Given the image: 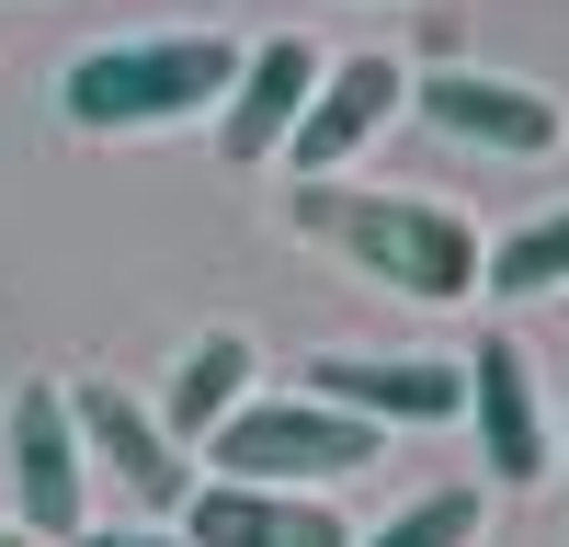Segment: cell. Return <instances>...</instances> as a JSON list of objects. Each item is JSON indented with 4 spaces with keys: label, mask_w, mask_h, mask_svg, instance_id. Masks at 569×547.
Listing matches in <instances>:
<instances>
[{
    "label": "cell",
    "mask_w": 569,
    "mask_h": 547,
    "mask_svg": "<svg viewBox=\"0 0 569 547\" xmlns=\"http://www.w3.org/2000/svg\"><path fill=\"white\" fill-rule=\"evenodd\" d=\"M284 206H297L308 240H330L342 262H365L376 286H399V297H421V308L479 297V228H467L456 206H433V195H365V182L319 171V182H297Z\"/></svg>",
    "instance_id": "1"
},
{
    "label": "cell",
    "mask_w": 569,
    "mask_h": 547,
    "mask_svg": "<svg viewBox=\"0 0 569 547\" xmlns=\"http://www.w3.org/2000/svg\"><path fill=\"white\" fill-rule=\"evenodd\" d=\"M399 103H410V69L399 58H376V46H365V58H330L319 91H308V115H297V137H284L297 182H319V171H342L353 149H376Z\"/></svg>",
    "instance_id": "9"
},
{
    "label": "cell",
    "mask_w": 569,
    "mask_h": 547,
    "mask_svg": "<svg viewBox=\"0 0 569 547\" xmlns=\"http://www.w3.org/2000/svg\"><path fill=\"white\" fill-rule=\"evenodd\" d=\"M182 547H353L330 490H262V479H194Z\"/></svg>",
    "instance_id": "10"
},
{
    "label": "cell",
    "mask_w": 569,
    "mask_h": 547,
    "mask_svg": "<svg viewBox=\"0 0 569 547\" xmlns=\"http://www.w3.org/2000/svg\"><path fill=\"white\" fill-rule=\"evenodd\" d=\"M69 422H80V456L137 501V525H182L194 468H182V445L160 434V410H149V399H126V388H103V377H80V388H69Z\"/></svg>",
    "instance_id": "4"
},
{
    "label": "cell",
    "mask_w": 569,
    "mask_h": 547,
    "mask_svg": "<svg viewBox=\"0 0 569 547\" xmlns=\"http://www.w3.org/2000/svg\"><path fill=\"white\" fill-rule=\"evenodd\" d=\"M297 388L330 399V410H353V422H376V434L467 422V365H445V354H319Z\"/></svg>",
    "instance_id": "8"
},
{
    "label": "cell",
    "mask_w": 569,
    "mask_h": 547,
    "mask_svg": "<svg viewBox=\"0 0 569 547\" xmlns=\"http://www.w3.org/2000/svg\"><path fill=\"white\" fill-rule=\"evenodd\" d=\"M479 525H490V490H479V479H456V490H421V501H399V514L376 525L365 547H479Z\"/></svg>",
    "instance_id": "14"
},
{
    "label": "cell",
    "mask_w": 569,
    "mask_h": 547,
    "mask_svg": "<svg viewBox=\"0 0 569 547\" xmlns=\"http://www.w3.org/2000/svg\"><path fill=\"white\" fill-rule=\"evenodd\" d=\"M308 91H319V58H308L297 34H262L251 58H240V80H228V103H217V149L240 160V171H251V160H284Z\"/></svg>",
    "instance_id": "11"
},
{
    "label": "cell",
    "mask_w": 569,
    "mask_h": 547,
    "mask_svg": "<svg viewBox=\"0 0 569 547\" xmlns=\"http://www.w3.org/2000/svg\"><path fill=\"white\" fill-rule=\"evenodd\" d=\"M376 456H388V434L353 422V410H330V399H308V388H284V399L251 388L206 434V468L217 479H262V490H330V479H365Z\"/></svg>",
    "instance_id": "3"
},
{
    "label": "cell",
    "mask_w": 569,
    "mask_h": 547,
    "mask_svg": "<svg viewBox=\"0 0 569 547\" xmlns=\"http://www.w3.org/2000/svg\"><path fill=\"white\" fill-rule=\"evenodd\" d=\"M240 46L228 34H137V46H91L58 69V115L80 137H149V126H194L228 103Z\"/></svg>",
    "instance_id": "2"
},
{
    "label": "cell",
    "mask_w": 569,
    "mask_h": 547,
    "mask_svg": "<svg viewBox=\"0 0 569 547\" xmlns=\"http://www.w3.org/2000/svg\"><path fill=\"white\" fill-rule=\"evenodd\" d=\"M558 468H569V434H558Z\"/></svg>",
    "instance_id": "17"
},
{
    "label": "cell",
    "mask_w": 569,
    "mask_h": 547,
    "mask_svg": "<svg viewBox=\"0 0 569 547\" xmlns=\"http://www.w3.org/2000/svg\"><path fill=\"white\" fill-rule=\"evenodd\" d=\"M479 286L490 297H558L569 286V206H547V217L512 228V240H490L479 251Z\"/></svg>",
    "instance_id": "13"
},
{
    "label": "cell",
    "mask_w": 569,
    "mask_h": 547,
    "mask_svg": "<svg viewBox=\"0 0 569 547\" xmlns=\"http://www.w3.org/2000/svg\"><path fill=\"white\" fill-rule=\"evenodd\" d=\"M410 115L456 137V149H490V160H547L558 149V103L536 80H501V69H467V58H433L410 80Z\"/></svg>",
    "instance_id": "5"
},
{
    "label": "cell",
    "mask_w": 569,
    "mask_h": 547,
    "mask_svg": "<svg viewBox=\"0 0 569 547\" xmlns=\"http://www.w3.org/2000/svg\"><path fill=\"white\" fill-rule=\"evenodd\" d=\"M0 547H34V536H23V525H0Z\"/></svg>",
    "instance_id": "16"
},
{
    "label": "cell",
    "mask_w": 569,
    "mask_h": 547,
    "mask_svg": "<svg viewBox=\"0 0 569 547\" xmlns=\"http://www.w3.org/2000/svg\"><path fill=\"white\" fill-rule=\"evenodd\" d=\"M69 547H182V525H80Z\"/></svg>",
    "instance_id": "15"
},
{
    "label": "cell",
    "mask_w": 569,
    "mask_h": 547,
    "mask_svg": "<svg viewBox=\"0 0 569 547\" xmlns=\"http://www.w3.org/2000/svg\"><path fill=\"white\" fill-rule=\"evenodd\" d=\"M240 399H251V342H240V331H206V342H182V365H171L160 434H171V445H206Z\"/></svg>",
    "instance_id": "12"
},
{
    "label": "cell",
    "mask_w": 569,
    "mask_h": 547,
    "mask_svg": "<svg viewBox=\"0 0 569 547\" xmlns=\"http://www.w3.org/2000/svg\"><path fill=\"white\" fill-rule=\"evenodd\" d=\"M12 501H23V536L34 547H69L91 525V456H80V422H69V388L34 377L12 399Z\"/></svg>",
    "instance_id": "6"
},
{
    "label": "cell",
    "mask_w": 569,
    "mask_h": 547,
    "mask_svg": "<svg viewBox=\"0 0 569 547\" xmlns=\"http://www.w3.org/2000/svg\"><path fill=\"white\" fill-rule=\"evenodd\" d=\"M467 422H479V468L501 490H536L558 479V422H547V399H536V365L512 331H490L479 354H467Z\"/></svg>",
    "instance_id": "7"
}]
</instances>
